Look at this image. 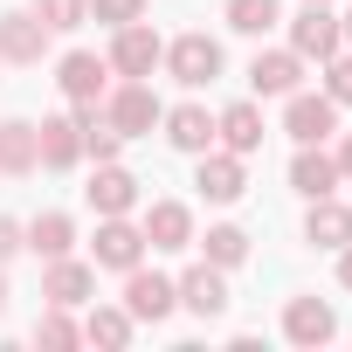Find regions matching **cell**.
<instances>
[{
	"label": "cell",
	"mask_w": 352,
	"mask_h": 352,
	"mask_svg": "<svg viewBox=\"0 0 352 352\" xmlns=\"http://www.w3.org/2000/svg\"><path fill=\"white\" fill-rule=\"evenodd\" d=\"M173 290H180V311H194V318H221V311H228V276H221L214 263H194Z\"/></svg>",
	"instance_id": "cell-13"
},
{
	"label": "cell",
	"mask_w": 352,
	"mask_h": 352,
	"mask_svg": "<svg viewBox=\"0 0 352 352\" xmlns=\"http://www.w3.org/2000/svg\"><path fill=\"white\" fill-rule=\"evenodd\" d=\"M283 131H290L297 145H324V138L338 131V104H331L324 90H290V104H283Z\"/></svg>",
	"instance_id": "cell-6"
},
{
	"label": "cell",
	"mask_w": 352,
	"mask_h": 352,
	"mask_svg": "<svg viewBox=\"0 0 352 352\" xmlns=\"http://www.w3.org/2000/svg\"><path fill=\"white\" fill-rule=\"evenodd\" d=\"M35 152H42V166H76L83 159V138H76V118H42L35 124Z\"/></svg>",
	"instance_id": "cell-21"
},
{
	"label": "cell",
	"mask_w": 352,
	"mask_h": 352,
	"mask_svg": "<svg viewBox=\"0 0 352 352\" xmlns=\"http://www.w3.org/2000/svg\"><path fill=\"white\" fill-rule=\"evenodd\" d=\"M249 83H256V97H290V90H304V56L297 49H256Z\"/></svg>",
	"instance_id": "cell-10"
},
{
	"label": "cell",
	"mask_w": 352,
	"mask_h": 352,
	"mask_svg": "<svg viewBox=\"0 0 352 352\" xmlns=\"http://www.w3.org/2000/svg\"><path fill=\"white\" fill-rule=\"evenodd\" d=\"M35 14H42L49 28H83V21H90V0H35Z\"/></svg>",
	"instance_id": "cell-29"
},
{
	"label": "cell",
	"mask_w": 352,
	"mask_h": 352,
	"mask_svg": "<svg viewBox=\"0 0 352 352\" xmlns=\"http://www.w3.org/2000/svg\"><path fill=\"white\" fill-rule=\"evenodd\" d=\"M159 124H166V145H173V152H194V159H201V152L214 145V111H208V104H173Z\"/></svg>",
	"instance_id": "cell-16"
},
{
	"label": "cell",
	"mask_w": 352,
	"mask_h": 352,
	"mask_svg": "<svg viewBox=\"0 0 352 352\" xmlns=\"http://www.w3.org/2000/svg\"><path fill=\"white\" fill-rule=\"evenodd\" d=\"M0 311H8V276H0Z\"/></svg>",
	"instance_id": "cell-36"
},
{
	"label": "cell",
	"mask_w": 352,
	"mask_h": 352,
	"mask_svg": "<svg viewBox=\"0 0 352 352\" xmlns=\"http://www.w3.org/2000/svg\"><path fill=\"white\" fill-rule=\"evenodd\" d=\"M21 249H28L21 221H8V214H0V263H8V256H21Z\"/></svg>",
	"instance_id": "cell-32"
},
{
	"label": "cell",
	"mask_w": 352,
	"mask_h": 352,
	"mask_svg": "<svg viewBox=\"0 0 352 352\" xmlns=\"http://www.w3.org/2000/svg\"><path fill=\"white\" fill-rule=\"evenodd\" d=\"M324 97L345 111L352 104V56H324Z\"/></svg>",
	"instance_id": "cell-30"
},
{
	"label": "cell",
	"mask_w": 352,
	"mask_h": 352,
	"mask_svg": "<svg viewBox=\"0 0 352 352\" xmlns=\"http://www.w3.org/2000/svg\"><path fill=\"white\" fill-rule=\"evenodd\" d=\"M201 249H208V263L214 270H235V263H249V235L235 228V221H221V228H208V235H194Z\"/></svg>",
	"instance_id": "cell-27"
},
{
	"label": "cell",
	"mask_w": 352,
	"mask_h": 352,
	"mask_svg": "<svg viewBox=\"0 0 352 352\" xmlns=\"http://www.w3.org/2000/svg\"><path fill=\"white\" fill-rule=\"evenodd\" d=\"M35 345H83V324H69V311L49 304V311L35 318Z\"/></svg>",
	"instance_id": "cell-28"
},
{
	"label": "cell",
	"mask_w": 352,
	"mask_h": 352,
	"mask_svg": "<svg viewBox=\"0 0 352 352\" xmlns=\"http://www.w3.org/2000/svg\"><path fill=\"white\" fill-rule=\"evenodd\" d=\"M49 21L42 14H0V63H42L49 56Z\"/></svg>",
	"instance_id": "cell-12"
},
{
	"label": "cell",
	"mask_w": 352,
	"mask_h": 352,
	"mask_svg": "<svg viewBox=\"0 0 352 352\" xmlns=\"http://www.w3.org/2000/svg\"><path fill=\"white\" fill-rule=\"evenodd\" d=\"M290 49L311 63H324V56H338L345 49V35H338V14H331V0H304V14H290Z\"/></svg>",
	"instance_id": "cell-4"
},
{
	"label": "cell",
	"mask_w": 352,
	"mask_h": 352,
	"mask_svg": "<svg viewBox=\"0 0 352 352\" xmlns=\"http://www.w3.org/2000/svg\"><path fill=\"white\" fill-rule=\"evenodd\" d=\"M214 145H228V152H242V159H249V152H263V111H256L249 97H242V104H228V111L214 118Z\"/></svg>",
	"instance_id": "cell-18"
},
{
	"label": "cell",
	"mask_w": 352,
	"mask_h": 352,
	"mask_svg": "<svg viewBox=\"0 0 352 352\" xmlns=\"http://www.w3.org/2000/svg\"><path fill=\"white\" fill-rule=\"evenodd\" d=\"M338 283H345V290H352V242H345V249H338Z\"/></svg>",
	"instance_id": "cell-34"
},
{
	"label": "cell",
	"mask_w": 352,
	"mask_h": 352,
	"mask_svg": "<svg viewBox=\"0 0 352 352\" xmlns=\"http://www.w3.org/2000/svg\"><path fill=\"white\" fill-rule=\"evenodd\" d=\"M290 187H297L304 201H324V194L338 187V159L318 152V145H297V159H290Z\"/></svg>",
	"instance_id": "cell-19"
},
{
	"label": "cell",
	"mask_w": 352,
	"mask_h": 352,
	"mask_svg": "<svg viewBox=\"0 0 352 352\" xmlns=\"http://www.w3.org/2000/svg\"><path fill=\"white\" fill-rule=\"evenodd\" d=\"M124 311L138 318V324H159V318H173L180 311V290H173V276H159V270H124Z\"/></svg>",
	"instance_id": "cell-5"
},
{
	"label": "cell",
	"mask_w": 352,
	"mask_h": 352,
	"mask_svg": "<svg viewBox=\"0 0 352 352\" xmlns=\"http://www.w3.org/2000/svg\"><path fill=\"white\" fill-rule=\"evenodd\" d=\"M338 35H345V42H352V8H345V14H338Z\"/></svg>",
	"instance_id": "cell-35"
},
{
	"label": "cell",
	"mask_w": 352,
	"mask_h": 352,
	"mask_svg": "<svg viewBox=\"0 0 352 352\" xmlns=\"http://www.w3.org/2000/svg\"><path fill=\"white\" fill-rule=\"evenodd\" d=\"M304 235H311L318 249H345V242H352V208H345V201H331V194H324V201H311Z\"/></svg>",
	"instance_id": "cell-23"
},
{
	"label": "cell",
	"mask_w": 352,
	"mask_h": 352,
	"mask_svg": "<svg viewBox=\"0 0 352 352\" xmlns=\"http://www.w3.org/2000/svg\"><path fill=\"white\" fill-rule=\"evenodd\" d=\"M131 331H138V318L124 304H90V318H83V345H104V352L131 345Z\"/></svg>",
	"instance_id": "cell-22"
},
{
	"label": "cell",
	"mask_w": 352,
	"mask_h": 352,
	"mask_svg": "<svg viewBox=\"0 0 352 352\" xmlns=\"http://www.w3.org/2000/svg\"><path fill=\"white\" fill-rule=\"evenodd\" d=\"M159 56H166V42H159L145 21H124L104 63H111V76H152V69H159Z\"/></svg>",
	"instance_id": "cell-8"
},
{
	"label": "cell",
	"mask_w": 352,
	"mask_h": 352,
	"mask_svg": "<svg viewBox=\"0 0 352 352\" xmlns=\"http://www.w3.org/2000/svg\"><path fill=\"white\" fill-rule=\"evenodd\" d=\"M56 83H63L69 104H104V90H111V63L90 56V49H69V56L56 63Z\"/></svg>",
	"instance_id": "cell-9"
},
{
	"label": "cell",
	"mask_w": 352,
	"mask_h": 352,
	"mask_svg": "<svg viewBox=\"0 0 352 352\" xmlns=\"http://www.w3.org/2000/svg\"><path fill=\"white\" fill-rule=\"evenodd\" d=\"M104 118H111L124 138H145V131L166 118V104L152 97V83H145V76H124V90H104Z\"/></svg>",
	"instance_id": "cell-1"
},
{
	"label": "cell",
	"mask_w": 352,
	"mask_h": 352,
	"mask_svg": "<svg viewBox=\"0 0 352 352\" xmlns=\"http://www.w3.org/2000/svg\"><path fill=\"white\" fill-rule=\"evenodd\" d=\"M21 235H28V249H35L42 263H56V256H69V249H76V221H69V214H35Z\"/></svg>",
	"instance_id": "cell-24"
},
{
	"label": "cell",
	"mask_w": 352,
	"mask_h": 352,
	"mask_svg": "<svg viewBox=\"0 0 352 352\" xmlns=\"http://www.w3.org/2000/svg\"><path fill=\"white\" fill-rule=\"evenodd\" d=\"M42 297H49V304H63V311L90 304V297H97V263H69V256H56V263H49V276H42Z\"/></svg>",
	"instance_id": "cell-14"
},
{
	"label": "cell",
	"mask_w": 352,
	"mask_h": 352,
	"mask_svg": "<svg viewBox=\"0 0 352 352\" xmlns=\"http://www.w3.org/2000/svg\"><path fill=\"white\" fill-rule=\"evenodd\" d=\"M83 201L97 208V214H131L138 208V180L118 166V159H104L97 173H90V187H83Z\"/></svg>",
	"instance_id": "cell-17"
},
{
	"label": "cell",
	"mask_w": 352,
	"mask_h": 352,
	"mask_svg": "<svg viewBox=\"0 0 352 352\" xmlns=\"http://www.w3.org/2000/svg\"><path fill=\"white\" fill-rule=\"evenodd\" d=\"M283 338H290V345H324V338H338L331 304H324V297H290V304H283Z\"/></svg>",
	"instance_id": "cell-15"
},
{
	"label": "cell",
	"mask_w": 352,
	"mask_h": 352,
	"mask_svg": "<svg viewBox=\"0 0 352 352\" xmlns=\"http://www.w3.org/2000/svg\"><path fill=\"white\" fill-rule=\"evenodd\" d=\"M90 263L97 270H138L145 263V228L138 221H124V214H97V242H90Z\"/></svg>",
	"instance_id": "cell-2"
},
{
	"label": "cell",
	"mask_w": 352,
	"mask_h": 352,
	"mask_svg": "<svg viewBox=\"0 0 352 352\" xmlns=\"http://www.w3.org/2000/svg\"><path fill=\"white\" fill-rule=\"evenodd\" d=\"M194 187H201L214 208L242 201V187H249V173H242V152H228V145H208V152H201V166H194Z\"/></svg>",
	"instance_id": "cell-7"
},
{
	"label": "cell",
	"mask_w": 352,
	"mask_h": 352,
	"mask_svg": "<svg viewBox=\"0 0 352 352\" xmlns=\"http://www.w3.org/2000/svg\"><path fill=\"white\" fill-rule=\"evenodd\" d=\"M76 138H83V159H97V166L124 152V131L104 118V104H76Z\"/></svg>",
	"instance_id": "cell-20"
},
{
	"label": "cell",
	"mask_w": 352,
	"mask_h": 352,
	"mask_svg": "<svg viewBox=\"0 0 352 352\" xmlns=\"http://www.w3.org/2000/svg\"><path fill=\"white\" fill-rule=\"evenodd\" d=\"M331 159H338V180H352V131L338 138V152H331Z\"/></svg>",
	"instance_id": "cell-33"
},
{
	"label": "cell",
	"mask_w": 352,
	"mask_h": 352,
	"mask_svg": "<svg viewBox=\"0 0 352 352\" xmlns=\"http://www.w3.org/2000/svg\"><path fill=\"white\" fill-rule=\"evenodd\" d=\"M138 14H145V0H90V21H104V28H124Z\"/></svg>",
	"instance_id": "cell-31"
},
{
	"label": "cell",
	"mask_w": 352,
	"mask_h": 352,
	"mask_svg": "<svg viewBox=\"0 0 352 352\" xmlns=\"http://www.w3.org/2000/svg\"><path fill=\"white\" fill-rule=\"evenodd\" d=\"M138 228H145V249H194V208L187 201H152Z\"/></svg>",
	"instance_id": "cell-11"
},
{
	"label": "cell",
	"mask_w": 352,
	"mask_h": 352,
	"mask_svg": "<svg viewBox=\"0 0 352 352\" xmlns=\"http://www.w3.org/2000/svg\"><path fill=\"white\" fill-rule=\"evenodd\" d=\"M159 63H166L173 76H180L187 90H208V83L221 76V42L194 28V35H180V42H166V56H159Z\"/></svg>",
	"instance_id": "cell-3"
},
{
	"label": "cell",
	"mask_w": 352,
	"mask_h": 352,
	"mask_svg": "<svg viewBox=\"0 0 352 352\" xmlns=\"http://www.w3.org/2000/svg\"><path fill=\"white\" fill-rule=\"evenodd\" d=\"M35 166H42V152H35V124L8 118V124H0V173H14V180H21V173H35Z\"/></svg>",
	"instance_id": "cell-25"
},
{
	"label": "cell",
	"mask_w": 352,
	"mask_h": 352,
	"mask_svg": "<svg viewBox=\"0 0 352 352\" xmlns=\"http://www.w3.org/2000/svg\"><path fill=\"white\" fill-rule=\"evenodd\" d=\"M221 14H228V28H235V35H256V42L283 21V8H276V0H228Z\"/></svg>",
	"instance_id": "cell-26"
}]
</instances>
